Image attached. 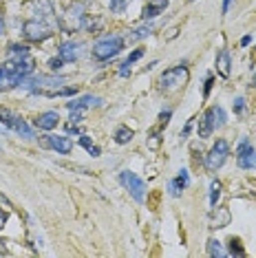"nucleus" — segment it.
Instances as JSON below:
<instances>
[{"label": "nucleus", "mask_w": 256, "mask_h": 258, "mask_svg": "<svg viewBox=\"0 0 256 258\" xmlns=\"http://www.w3.org/2000/svg\"><path fill=\"white\" fill-rule=\"evenodd\" d=\"M208 254L212 256V258H223V256H228V252L221 247V243H219L217 239H210L208 241Z\"/></svg>", "instance_id": "21"}, {"label": "nucleus", "mask_w": 256, "mask_h": 258, "mask_svg": "<svg viewBox=\"0 0 256 258\" xmlns=\"http://www.w3.org/2000/svg\"><path fill=\"white\" fill-rule=\"evenodd\" d=\"M86 9H84V4L82 2H75V4H71L69 9H66V13H64V18H62V29L66 31V33H71V31H78V29H84V22H86Z\"/></svg>", "instance_id": "7"}, {"label": "nucleus", "mask_w": 256, "mask_h": 258, "mask_svg": "<svg viewBox=\"0 0 256 258\" xmlns=\"http://www.w3.org/2000/svg\"><path fill=\"white\" fill-rule=\"evenodd\" d=\"M58 55L64 60V64H71V62L80 58V44L73 42V40H66V42L58 46Z\"/></svg>", "instance_id": "11"}, {"label": "nucleus", "mask_w": 256, "mask_h": 258, "mask_svg": "<svg viewBox=\"0 0 256 258\" xmlns=\"http://www.w3.org/2000/svg\"><path fill=\"white\" fill-rule=\"evenodd\" d=\"M144 53H146V49H135V51H132V53L128 55V58H126L124 62H122L120 75H124V77H126V75H130V66L135 64L137 60H141V58H144Z\"/></svg>", "instance_id": "18"}, {"label": "nucleus", "mask_w": 256, "mask_h": 258, "mask_svg": "<svg viewBox=\"0 0 256 258\" xmlns=\"http://www.w3.org/2000/svg\"><path fill=\"white\" fill-rule=\"evenodd\" d=\"M80 143L89 150V154H93V157H100L102 150H100V146H95L93 141H91V137H86V135H80Z\"/></svg>", "instance_id": "23"}, {"label": "nucleus", "mask_w": 256, "mask_h": 258, "mask_svg": "<svg viewBox=\"0 0 256 258\" xmlns=\"http://www.w3.org/2000/svg\"><path fill=\"white\" fill-rule=\"evenodd\" d=\"M192 120H188V124H186V128H183V130H181V139H186L188 135H190V130H192Z\"/></svg>", "instance_id": "33"}, {"label": "nucleus", "mask_w": 256, "mask_h": 258, "mask_svg": "<svg viewBox=\"0 0 256 258\" xmlns=\"http://www.w3.org/2000/svg\"><path fill=\"white\" fill-rule=\"evenodd\" d=\"M120 183L124 185V188L130 192V197L137 201V203H144L146 199V183L144 179H139L135 172H130V170H122L120 172Z\"/></svg>", "instance_id": "6"}, {"label": "nucleus", "mask_w": 256, "mask_h": 258, "mask_svg": "<svg viewBox=\"0 0 256 258\" xmlns=\"http://www.w3.org/2000/svg\"><path fill=\"white\" fill-rule=\"evenodd\" d=\"M230 66H232V60H230V53L228 51H221V53L217 55V73L221 75V77H230Z\"/></svg>", "instance_id": "17"}, {"label": "nucleus", "mask_w": 256, "mask_h": 258, "mask_svg": "<svg viewBox=\"0 0 256 258\" xmlns=\"http://www.w3.org/2000/svg\"><path fill=\"white\" fill-rule=\"evenodd\" d=\"M219 197H221V181L214 179V181L210 183V205H212V208H217Z\"/></svg>", "instance_id": "22"}, {"label": "nucleus", "mask_w": 256, "mask_h": 258, "mask_svg": "<svg viewBox=\"0 0 256 258\" xmlns=\"http://www.w3.org/2000/svg\"><path fill=\"white\" fill-rule=\"evenodd\" d=\"M53 24L44 22V20H27V22L22 24V35L29 40V42H44L47 38H51L53 35Z\"/></svg>", "instance_id": "4"}, {"label": "nucleus", "mask_w": 256, "mask_h": 258, "mask_svg": "<svg viewBox=\"0 0 256 258\" xmlns=\"http://www.w3.org/2000/svg\"><path fill=\"white\" fill-rule=\"evenodd\" d=\"M132 0H111V13H124L128 7H130Z\"/></svg>", "instance_id": "24"}, {"label": "nucleus", "mask_w": 256, "mask_h": 258, "mask_svg": "<svg viewBox=\"0 0 256 258\" xmlns=\"http://www.w3.org/2000/svg\"><path fill=\"white\" fill-rule=\"evenodd\" d=\"M7 53H9V62L24 60V58H29V46L27 44H11Z\"/></svg>", "instance_id": "19"}, {"label": "nucleus", "mask_w": 256, "mask_h": 258, "mask_svg": "<svg viewBox=\"0 0 256 258\" xmlns=\"http://www.w3.org/2000/svg\"><path fill=\"white\" fill-rule=\"evenodd\" d=\"M95 104H100V97H95V95H84V97H80V100L69 102V104H66V108H69V111H84V108L95 106Z\"/></svg>", "instance_id": "16"}, {"label": "nucleus", "mask_w": 256, "mask_h": 258, "mask_svg": "<svg viewBox=\"0 0 256 258\" xmlns=\"http://www.w3.org/2000/svg\"><path fill=\"white\" fill-rule=\"evenodd\" d=\"M0 82H7V66L0 64Z\"/></svg>", "instance_id": "35"}, {"label": "nucleus", "mask_w": 256, "mask_h": 258, "mask_svg": "<svg viewBox=\"0 0 256 258\" xmlns=\"http://www.w3.org/2000/svg\"><path fill=\"white\" fill-rule=\"evenodd\" d=\"M124 51V38L122 35H106V38L97 40L93 44V58L97 62H106V60H113L115 55H120Z\"/></svg>", "instance_id": "1"}, {"label": "nucleus", "mask_w": 256, "mask_h": 258, "mask_svg": "<svg viewBox=\"0 0 256 258\" xmlns=\"http://www.w3.org/2000/svg\"><path fill=\"white\" fill-rule=\"evenodd\" d=\"M58 124H60L58 111H44V113H40V115L35 117L33 126L40 128V130H53V128L58 126Z\"/></svg>", "instance_id": "10"}, {"label": "nucleus", "mask_w": 256, "mask_h": 258, "mask_svg": "<svg viewBox=\"0 0 256 258\" xmlns=\"http://www.w3.org/2000/svg\"><path fill=\"white\" fill-rule=\"evenodd\" d=\"M62 64H64V60L60 58V55H58V58H51V60H49V69H51V71H58Z\"/></svg>", "instance_id": "30"}, {"label": "nucleus", "mask_w": 256, "mask_h": 258, "mask_svg": "<svg viewBox=\"0 0 256 258\" xmlns=\"http://www.w3.org/2000/svg\"><path fill=\"white\" fill-rule=\"evenodd\" d=\"M170 117H172V111H170V108H168V111H161V113H159V126H161V128L166 126V124L170 122Z\"/></svg>", "instance_id": "28"}, {"label": "nucleus", "mask_w": 256, "mask_h": 258, "mask_svg": "<svg viewBox=\"0 0 256 258\" xmlns=\"http://www.w3.org/2000/svg\"><path fill=\"white\" fill-rule=\"evenodd\" d=\"M225 126V111L221 106H210L203 117L199 120V137H210L217 128H223Z\"/></svg>", "instance_id": "2"}, {"label": "nucleus", "mask_w": 256, "mask_h": 258, "mask_svg": "<svg viewBox=\"0 0 256 258\" xmlns=\"http://www.w3.org/2000/svg\"><path fill=\"white\" fill-rule=\"evenodd\" d=\"M113 137H115V143H120V146H124V143H128L132 137H135V132H132L128 126H120V128H117V130H115V135H113Z\"/></svg>", "instance_id": "20"}, {"label": "nucleus", "mask_w": 256, "mask_h": 258, "mask_svg": "<svg viewBox=\"0 0 256 258\" xmlns=\"http://www.w3.org/2000/svg\"><path fill=\"white\" fill-rule=\"evenodd\" d=\"M228 157H230V143L225 141V139H217V143L210 148V152L206 154V161H203L206 163V170L217 172V170L228 161Z\"/></svg>", "instance_id": "5"}, {"label": "nucleus", "mask_w": 256, "mask_h": 258, "mask_svg": "<svg viewBox=\"0 0 256 258\" xmlns=\"http://www.w3.org/2000/svg\"><path fill=\"white\" fill-rule=\"evenodd\" d=\"M0 33H4V20H2V15H0Z\"/></svg>", "instance_id": "38"}, {"label": "nucleus", "mask_w": 256, "mask_h": 258, "mask_svg": "<svg viewBox=\"0 0 256 258\" xmlns=\"http://www.w3.org/2000/svg\"><path fill=\"white\" fill-rule=\"evenodd\" d=\"M243 111H245V100H243V97H239V100L234 102V113H237V115H241Z\"/></svg>", "instance_id": "31"}, {"label": "nucleus", "mask_w": 256, "mask_h": 258, "mask_svg": "<svg viewBox=\"0 0 256 258\" xmlns=\"http://www.w3.org/2000/svg\"><path fill=\"white\" fill-rule=\"evenodd\" d=\"M212 86H214V77L208 75V77H206V86H203V97H206V100L210 97V91H212Z\"/></svg>", "instance_id": "29"}, {"label": "nucleus", "mask_w": 256, "mask_h": 258, "mask_svg": "<svg viewBox=\"0 0 256 258\" xmlns=\"http://www.w3.org/2000/svg\"><path fill=\"white\" fill-rule=\"evenodd\" d=\"M150 31H152V24L148 22V24H144V27L135 29V33L130 35V40H139V38H146V35H150Z\"/></svg>", "instance_id": "27"}, {"label": "nucleus", "mask_w": 256, "mask_h": 258, "mask_svg": "<svg viewBox=\"0 0 256 258\" xmlns=\"http://www.w3.org/2000/svg\"><path fill=\"white\" fill-rule=\"evenodd\" d=\"M228 254L239 256V258H243V256H245V250H243V245H241V241H239V239H230V252H228Z\"/></svg>", "instance_id": "26"}, {"label": "nucleus", "mask_w": 256, "mask_h": 258, "mask_svg": "<svg viewBox=\"0 0 256 258\" xmlns=\"http://www.w3.org/2000/svg\"><path fill=\"white\" fill-rule=\"evenodd\" d=\"M166 7H168V0H150V2L144 7V11H141V20L157 18L159 13H163V9Z\"/></svg>", "instance_id": "14"}, {"label": "nucleus", "mask_w": 256, "mask_h": 258, "mask_svg": "<svg viewBox=\"0 0 256 258\" xmlns=\"http://www.w3.org/2000/svg\"><path fill=\"white\" fill-rule=\"evenodd\" d=\"M188 77H190V73H188V66H186V62H183V64L163 71L161 77H159V89L166 91V93L168 91H175V89H179V86L186 84Z\"/></svg>", "instance_id": "3"}, {"label": "nucleus", "mask_w": 256, "mask_h": 258, "mask_svg": "<svg viewBox=\"0 0 256 258\" xmlns=\"http://www.w3.org/2000/svg\"><path fill=\"white\" fill-rule=\"evenodd\" d=\"M188 183H190L188 170H179V177L172 179V181H168V192H170V197H179V194L188 188Z\"/></svg>", "instance_id": "12"}, {"label": "nucleus", "mask_w": 256, "mask_h": 258, "mask_svg": "<svg viewBox=\"0 0 256 258\" xmlns=\"http://www.w3.org/2000/svg\"><path fill=\"white\" fill-rule=\"evenodd\" d=\"M230 223V212L225 208H214L210 214V228H225Z\"/></svg>", "instance_id": "15"}, {"label": "nucleus", "mask_w": 256, "mask_h": 258, "mask_svg": "<svg viewBox=\"0 0 256 258\" xmlns=\"http://www.w3.org/2000/svg\"><path fill=\"white\" fill-rule=\"evenodd\" d=\"M150 137H152V139L148 141V146H150V148H157V146H159V132H152Z\"/></svg>", "instance_id": "32"}, {"label": "nucleus", "mask_w": 256, "mask_h": 258, "mask_svg": "<svg viewBox=\"0 0 256 258\" xmlns=\"http://www.w3.org/2000/svg\"><path fill=\"white\" fill-rule=\"evenodd\" d=\"M7 219H9L7 212H4V210H0V230L4 228V223H7Z\"/></svg>", "instance_id": "34"}, {"label": "nucleus", "mask_w": 256, "mask_h": 258, "mask_svg": "<svg viewBox=\"0 0 256 258\" xmlns=\"http://www.w3.org/2000/svg\"><path fill=\"white\" fill-rule=\"evenodd\" d=\"M42 146L51 148L58 154H71V150H73V141L64 135H47L42 139Z\"/></svg>", "instance_id": "9"}, {"label": "nucleus", "mask_w": 256, "mask_h": 258, "mask_svg": "<svg viewBox=\"0 0 256 258\" xmlns=\"http://www.w3.org/2000/svg\"><path fill=\"white\" fill-rule=\"evenodd\" d=\"M250 42H252V35H243V38H241V46H248Z\"/></svg>", "instance_id": "36"}, {"label": "nucleus", "mask_w": 256, "mask_h": 258, "mask_svg": "<svg viewBox=\"0 0 256 258\" xmlns=\"http://www.w3.org/2000/svg\"><path fill=\"white\" fill-rule=\"evenodd\" d=\"M237 161H239V168L243 170H256V150L252 146L243 148L241 152H237Z\"/></svg>", "instance_id": "13"}, {"label": "nucleus", "mask_w": 256, "mask_h": 258, "mask_svg": "<svg viewBox=\"0 0 256 258\" xmlns=\"http://www.w3.org/2000/svg\"><path fill=\"white\" fill-rule=\"evenodd\" d=\"M230 2H232V0H223V13H228V9H230Z\"/></svg>", "instance_id": "37"}, {"label": "nucleus", "mask_w": 256, "mask_h": 258, "mask_svg": "<svg viewBox=\"0 0 256 258\" xmlns=\"http://www.w3.org/2000/svg\"><path fill=\"white\" fill-rule=\"evenodd\" d=\"M0 124H4V128H11V130H16L18 135L24 137V139H31L33 137L31 126H29V124L24 122L20 115H16V113H11V111H7V108H0Z\"/></svg>", "instance_id": "8"}, {"label": "nucleus", "mask_w": 256, "mask_h": 258, "mask_svg": "<svg viewBox=\"0 0 256 258\" xmlns=\"http://www.w3.org/2000/svg\"><path fill=\"white\" fill-rule=\"evenodd\" d=\"M78 95V89L73 86H64V89H55L53 93H49V97H73Z\"/></svg>", "instance_id": "25"}]
</instances>
